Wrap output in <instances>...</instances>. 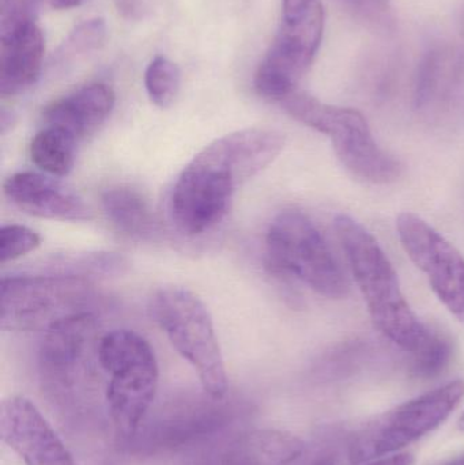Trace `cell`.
I'll return each mask as SVG.
<instances>
[{
	"label": "cell",
	"mask_w": 464,
	"mask_h": 465,
	"mask_svg": "<svg viewBox=\"0 0 464 465\" xmlns=\"http://www.w3.org/2000/svg\"><path fill=\"white\" fill-rule=\"evenodd\" d=\"M283 147V134L270 128H245L204 147L172 191L176 228L193 237L214 228L228 214L237 188L274 163Z\"/></svg>",
	"instance_id": "cell-1"
},
{
	"label": "cell",
	"mask_w": 464,
	"mask_h": 465,
	"mask_svg": "<svg viewBox=\"0 0 464 465\" xmlns=\"http://www.w3.org/2000/svg\"><path fill=\"white\" fill-rule=\"evenodd\" d=\"M335 231L376 327L411 357L419 354L432 341L435 331L411 311L380 243L349 215H338Z\"/></svg>",
	"instance_id": "cell-2"
},
{
	"label": "cell",
	"mask_w": 464,
	"mask_h": 465,
	"mask_svg": "<svg viewBox=\"0 0 464 465\" xmlns=\"http://www.w3.org/2000/svg\"><path fill=\"white\" fill-rule=\"evenodd\" d=\"M97 361L108 374L106 403L117 433L133 440L146 420L158 391L157 358L149 341L130 330H114L97 341Z\"/></svg>",
	"instance_id": "cell-3"
},
{
	"label": "cell",
	"mask_w": 464,
	"mask_h": 465,
	"mask_svg": "<svg viewBox=\"0 0 464 465\" xmlns=\"http://www.w3.org/2000/svg\"><path fill=\"white\" fill-rule=\"evenodd\" d=\"M280 104L294 120L329 136L335 154L357 179L384 185L400 176V161L379 146L361 112L330 105L300 90Z\"/></svg>",
	"instance_id": "cell-4"
},
{
	"label": "cell",
	"mask_w": 464,
	"mask_h": 465,
	"mask_svg": "<svg viewBox=\"0 0 464 465\" xmlns=\"http://www.w3.org/2000/svg\"><path fill=\"white\" fill-rule=\"evenodd\" d=\"M324 26L321 0H282L277 35L256 71L261 97L281 103L299 90L321 49Z\"/></svg>",
	"instance_id": "cell-5"
},
{
	"label": "cell",
	"mask_w": 464,
	"mask_h": 465,
	"mask_svg": "<svg viewBox=\"0 0 464 465\" xmlns=\"http://www.w3.org/2000/svg\"><path fill=\"white\" fill-rule=\"evenodd\" d=\"M150 312L172 346L195 369L204 392L226 398L225 362L203 301L184 287H163L153 295Z\"/></svg>",
	"instance_id": "cell-6"
},
{
	"label": "cell",
	"mask_w": 464,
	"mask_h": 465,
	"mask_svg": "<svg viewBox=\"0 0 464 465\" xmlns=\"http://www.w3.org/2000/svg\"><path fill=\"white\" fill-rule=\"evenodd\" d=\"M266 267L294 278L327 298L346 297L349 282L321 231L299 210L281 213L266 237Z\"/></svg>",
	"instance_id": "cell-7"
},
{
	"label": "cell",
	"mask_w": 464,
	"mask_h": 465,
	"mask_svg": "<svg viewBox=\"0 0 464 465\" xmlns=\"http://www.w3.org/2000/svg\"><path fill=\"white\" fill-rule=\"evenodd\" d=\"M97 292L90 279L78 276H5L0 282V328L46 331L62 320L94 312Z\"/></svg>",
	"instance_id": "cell-8"
},
{
	"label": "cell",
	"mask_w": 464,
	"mask_h": 465,
	"mask_svg": "<svg viewBox=\"0 0 464 465\" xmlns=\"http://www.w3.org/2000/svg\"><path fill=\"white\" fill-rule=\"evenodd\" d=\"M463 396L464 381L455 380L379 415L349 440V461L361 465L395 455L443 425Z\"/></svg>",
	"instance_id": "cell-9"
},
{
	"label": "cell",
	"mask_w": 464,
	"mask_h": 465,
	"mask_svg": "<svg viewBox=\"0 0 464 465\" xmlns=\"http://www.w3.org/2000/svg\"><path fill=\"white\" fill-rule=\"evenodd\" d=\"M400 242L414 264L427 275L447 309L464 322V257L427 221L413 213L398 217Z\"/></svg>",
	"instance_id": "cell-10"
},
{
	"label": "cell",
	"mask_w": 464,
	"mask_h": 465,
	"mask_svg": "<svg viewBox=\"0 0 464 465\" xmlns=\"http://www.w3.org/2000/svg\"><path fill=\"white\" fill-rule=\"evenodd\" d=\"M233 414L225 398L215 399L204 392L203 396L169 401L154 417L146 418L133 440L147 450L184 447L217 433Z\"/></svg>",
	"instance_id": "cell-11"
},
{
	"label": "cell",
	"mask_w": 464,
	"mask_h": 465,
	"mask_svg": "<svg viewBox=\"0 0 464 465\" xmlns=\"http://www.w3.org/2000/svg\"><path fill=\"white\" fill-rule=\"evenodd\" d=\"M0 436L26 465H78L40 410L24 396L0 406Z\"/></svg>",
	"instance_id": "cell-12"
},
{
	"label": "cell",
	"mask_w": 464,
	"mask_h": 465,
	"mask_svg": "<svg viewBox=\"0 0 464 465\" xmlns=\"http://www.w3.org/2000/svg\"><path fill=\"white\" fill-rule=\"evenodd\" d=\"M304 452V442L293 434L256 429L204 448L188 465H291Z\"/></svg>",
	"instance_id": "cell-13"
},
{
	"label": "cell",
	"mask_w": 464,
	"mask_h": 465,
	"mask_svg": "<svg viewBox=\"0 0 464 465\" xmlns=\"http://www.w3.org/2000/svg\"><path fill=\"white\" fill-rule=\"evenodd\" d=\"M3 193L30 217L64 223L92 220V210L84 199L49 174L19 172L3 183Z\"/></svg>",
	"instance_id": "cell-14"
},
{
	"label": "cell",
	"mask_w": 464,
	"mask_h": 465,
	"mask_svg": "<svg viewBox=\"0 0 464 465\" xmlns=\"http://www.w3.org/2000/svg\"><path fill=\"white\" fill-rule=\"evenodd\" d=\"M45 38L35 22L0 35V94H21L38 81L43 70Z\"/></svg>",
	"instance_id": "cell-15"
},
{
	"label": "cell",
	"mask_w": 464,
	"mask_h": 465,
	"mask_svg": "<svg viewBox=\"0 0 464 465\" xmlns=\"http://www.w3.org/2000/svg\"><path fill=\"white\" fill-rule=\"evenodd\" d=\"M114 103L116 97L108 84H86L49 104L43 112L44 125L59 128L81 142L106 122Z\"/></svg>",
	"instance_id": "cell-16"
},
{
	"label": "cell",
	"mask_w": 464,
	"mask_h": 465,
	"mask_svg": "<svg viewBox=\"0 0 464 465\" xmlns=\"http://www.w3.org/2000/svg\"><path fill=\"white\" fill-rule=\"evenodd\" d=\"M464 84V51L449 43L430 46L419 64L414 100L421 111L446 106Z\"/></svg>",
	"instance_id": "cell-17"
},
{
	"label": "cell",
	"mask_w": 464,
	"mask_h": 465,
	"mask_svg": "<svg viewBox=\"0 0 464 465\" xmlns=\"http://www.w3.org/2000/svg\"><path fill=\"white\" fill-rule=\"evenodd\" d=\"M94 312L62 320L45 331L41 344V365L51 376L67 379L81 365L97 331Z\"/></svg>",
	"instance_id": "cell-18"
},
{
	"label": "cell",
	"mask_w": 464,
	"mask_h": 465,
	"mask_svg": "<svg viewBox=\"0 0 464 465\" xmlns=\"http://www.w3.org/2000/svg\"><path fill=\"white\" fill-rule=\"evenodd\" d=\"M103 207L109 223L123 234L138 240H147L154 234V217L138 191L128 187L111 188L104 193Z\"/></svg>",
	"instance_id": "cell-19"
},
{
	"label": "cell",
	"mask_w": 464,
	"mask_h": 465,
	"mask_svg": "<svg viewBox=\"0 0 464 465\" xmlns=\"http://www.w3.org/2000/svg\"><path fill=\"white\" fill-rule=\"evenodd\" d=\"M78 142L59 128L44 125L30 142L33 163L49 176L65 177L73 171Z\"/></svg>",
	"instance_id": "cell-20"
},
{
	"label": "cell",
	"mask_w": 464,
	"mask_h": 465,
	"mask_svg": "<svg viewBox=\"0 0 464 465\" xmlns=\"http://www.w3.org/2000/svg\"><path fill=\"white\" fill-rule=\"evenodd\" d=\"M108 35L105 19L90 18L76 25L54 52V65H68L74 60L84 59L105 44Z\"/></svg>",
	"instance_id": "cell-21"
},
{
	"label": "cell",
	"mask_w": 464,
	"mask_h": 465,
	"mask_svg": "<svg viewBox=\"0 0 464 465\" xmlns=\"http://www.w3.org/2000/svg\"><path fill=\"white\" fill-rule=\"evenodd\" d=\"M144 86L150 101L160 109L176 103L182 87V71L176 63L165 56H155L144 73Z\"/></svg>",
	"instance_id": "cell-22"
},
{
	"label": "cell",
	"mask_w": 464,
	"mask_h": 465,
	"mask_svg": "<svg viewBox=\"0 0 464 465\" xmlns=\"http://www.w3.org/2000/svg\"><path fill=\"white\" fill-rule=\"evenodd\" d=\"M452 358V346L449 339L435 332L432 341L419 354L413 355L411 371L421 379H432L443 373Z\"/></svg>",
	"instance_id": "cell-23"
},
{
	"label": "cell",
	"mask_w": 464,
	"mask_h": 465,
	"mask_svg": "<svg viewBox=\"0 0 464 465\" xmlns=\"http://www.w3.org/2000/svg\"><path fill=\"white\" fill-rule=\"evenodd\" d=\"M41 238L32 229L21 225H5L0 231V264L14 262L40 246Z\"/></svg>",
	"instance_id": "cell-24"
},
{
	"label": "cell",
	"mask_w": 464,
	"mask_h": 465,
	"mask_svg": "<svg viewBox=\"0 0 464 465\" xmlns=\"http://www.w3.org/2000/svg\"><path fill=\"white\" fill-rule=\"evenodd\" d=\"M43 0H2L0 35L35 22Z\"/></svg>",
	"instance_id": "cell-25"
},
{
	"label": "cell",
	"mask_w": 464,
	"mask_h": 465,
	"mask_svg": "<svg viewBox=\"0 0 464 465\" xmlns=\"http://www.w3.org/2000/svg\"><path fill=\"white\" fill-rule=\"evenodd\" d=\"M153 0H114L119 15L127 21H142L152 11Z\"/></svg>",
	"instance_id": "cell-26"
},
{
	"label": "cell",
	"mask_w": 464,
	"mask_h": 465,
	"mask_svg": "<svg viewBox=\"0 0 464 465\" xmlns=\"http://www.w3.org/2000/svg\"><path fill=\"white\" fill-rule=\"evenodd\" d=\"M416 459L410 453H395V455L386 456V458L378 459L365 465H414Z\"/></svg>",
	"instance_id": "cell-27"
},
{
	"label": "cell",
	"mask_w": 464,
	"mask_h": 465,
	"mask_svg": "<svg viewBox=\"0 0 464 465\" xmlns=\"http://www.w3.org/2000/svg\"><path fill=\"white\" fill-rule=\"evenodd\" d=\"M84 2L86 0H51V5L54 10H71Z\"/></svg>",
	"instance_id": "cell-28"
},
{
	"label": "cell",
	"mask_w": 464,
	"mask_h": 465,
	"mask_svg": "<svg viewBox=\"0 0 464 465\" xmlns=\"http://www.w3.org/2000/svg\"><path fill=\"white\" fill-rule=\"evenodd\" d=\"M15 122V117L11 112L5 111V109H2V116H0V127H2V134H5L8 127L13 125V123Z\"/></svg>",
	"instance_id": "cell-29"
},
{
	"label": "cell",
	"mask_w": 464,
	"mask_h": 465,
	"mask_svg": "<svg viewBox=\"0 0 464 465\" xmlns=\"http://www.w3.org/2000/svg\"><path fill=\"white\" fill-rule=\"evenodd\" d=\"M443 465H464V455L459 458L454 459V460L449 461V463Z\"/></svg>",
	"instance_id": "cell-30"
},
{
	"label": "cell",
	"mask_w": 464,
	"mask_h": 465,
	"mask_svg": "<svg viewBox=\"0 0 464 465\" xmlns=\"http://www.w3.org/2000/svg\"><path fill=\"white\" fill-rule=\"evenodd\" d=\"M459 429H460V430L464 431V412H463L462 417H460V420H459Z\"/></svg>",
	"instance_id": "cell-31"
},
{
	"label": "cell",
	"mask_w": 464,
	"mask_h": 465,
	"mask_svg": "<svg viewBox=\"0 0 464 465\" xmlns=\"http://www.w3.org/2000/svg\"><path fill=\"white\" fill-rule=\"evenodd\" d=\"M460 29H462V35H463V37H464V13H463V15H462V21H460Z\"/></svg>",
	"instance_id": "cell-32"
}]
</instances>
